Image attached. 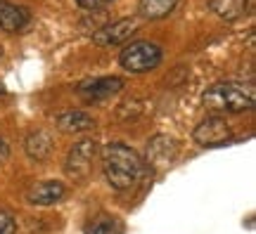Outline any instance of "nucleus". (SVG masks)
Returning <instances> with one entry per match:
<instances>
[{"mask_svg": "<svg viewBox=\"0 0 256 234\" xmlns=\"http://www.w3.org/2000/svg\"><path fill=\"white\" fill-rule=\"evenodd\" d=\"M102 163H104V178L114 189H130L140 178H142V159L138 156L130 147L121 142H112L102 152Z\"/></svg>", "mask_w": 256, "mask_h": 234, "instance_id": "f257e3e1", "label": "nucleus"}, {"mask_svg": "<svg viewBox=\"0 0 256 234\" xmlns=\"http://www.w3.org/2000/svg\"><path fill=\"white\" fill-rule=\"evenodd\" d=\"M138 28V21L136 19H119V21H114V24H107V26H102L100 31H95V36H92V43L95 45H121V43H126L128 38L136 33Z\"/></svg>", "mask_w": 256, "mask_h": 234, "instance_id": "423d86ee", "label": "nucleus"}, {"mask_svg": "<svg viewBox=\"0 0 256 234\" xmlns=\"http://www.w3.org/2000/svg\"><path fill=\"white\" fill-rule=\"evenodd\" d=\"M178 0H140L138 2V14L145 19H164L168 17Z\"/></svg>", "mask_w": 256, "mask_h": 234, "instance_id": "ddd939ff", "label": "nucleus"}, {"mask_svg": "<svg viewBox=\"0 0 256 234\" xmlns=\"http://www.w3.org/2000/svg\"><path fill=\"white\" fill-rule=\"evenodd\" d=\"M24 149H26L28 159H34V161H48L50 154H52V137L46 130H36V133H31L26 137Z\"/></svg>", "mask_w": 256, "mask_h": 234, "instance_id": "9b49d317", "label": "nucleus"}, {"mask_svg": "<svg viewBox=\"0 0 256 234\" xmlns=\"http://www.w3.org/2000/svg\"><path fill=\"white\" fill-rule=\"evenodd\" d=\"M57 128L62 133H83V130H90L95 128V118L90 114H86L81 109L76 111H64L62 116L57 118Z\"/></svg>", "mask_w": 256, "mask_h": 234, "instance_id": "f8f14e48", "label": "nucleus"}, {"mask_svg": "<svg viewBox=\"0 0 256 234\" xmlns=\"http://www.w3.org/2000/svg\"><path fill=\"white\" fill-rule=\"evenodd\" d=\"M76 2L86 9H98V7H104V5L112 2V0H76Z\"/></svg>", "mask_w": 256, "mask_h": 234, "instance_id": "f3484780", "label": "nucleus"}, {"mask_svg": "<svg viewBox=\"0 0 256 234\" xmlns=\"http://www.w3.org/2000/svg\"><path fill=\"white\" fill-rule=\"evenodd\" d=\"M162 62V47L150 40H136L121 50L119 64L130 73H147Z\"/></svg>", "mask_w": 256, "mask_h": 234, "instance_id": "7ed1b4c3", "label": "nucleus"}, {"mask_svg": "<svg viewBox=\"0 0 256 234\" xmlns=\"http://www.w3.org/2000/svg\"><path fill=\"white\" fill-rule=\"evenodd\" d=\"M202 102L211 114H238L254 107V90L240 83H216L204 92Z\"/></svg>", "mask_w": 256, "mask_h": 234, "instance_id": "f03ea898", "label": "nucleus"}, {"mask_svg": "<svg viewBox=\"0 0 256 234\" xmlns=\"http://www.w3.org/2000/svg\"><path fill=\"white\" fill-rule=\"evenodd\" d=\"M124 88V78L119 76H102V78H92V81H83L76 92L81 95L86 102H98V99H107Z\"/></svg>", "mask_w": 256, "mask_h": 234, "instance_id": "39448f33", "label": "nucleus"}, {"mask_svg": "<svg viewBox=\"0 0 256 234\" xmlns=\"http://www.w3.org/2000/svg\"><path fill=\"white\" fill-rule=\"evenodd\" d=\"M209 7H211V12H216L220 19L232 21V19H238L244 14L247 0H209Z\"/></svg>", "mask_w": 256, "mask_h": 234, "instance_id": "4468645a", "label": "nucleus"}, {"mask_svg": "<svg viewBox=\"0 0 256 234\" xmlns=\"http://www.w3.org/2000/svg\"><path fill=\"white\" fill-rule=\"evenodd\" d=\"M31 21V14H28L26 7H19V5H12V2H5L0 0V31H22Z\"/></svg>", "mask_w": 256, "mask_h": 234, "instance_id": "9d476101", "label": "nucleus"}, {"mask_svg": "<svg viewBox=\"0 0 256 234\" xmlns=\"http://www.w3.org/2000/svg\"><path fill=\"white\" fill-rule=\"evenodd\" d=\"M2 95H5V88H2V85H0V97H2Z\"/></svg>", "mask_w": 256, "mask_h": 234, "instance_id": "6ab92c4d", "label": "nucleus"}, {"mask_svg": "<svg viewBox=\"0 0 256 234\" xmlns=\"http://www.w3.org/2000/svg\"><path fill=\"white\" fill-rule=\"evenodd\" d=\"M64 194H66V187L57 180H43L31 185L26 192V201L34 204V206H50V204H57L62 201Z\"/></svg>", "mask_w": 256, "mask_h": 234, "instance_id": "6e6552de", "label": "nucleus"}, {"mask_svg": "<svg viewBox=\"0 0 256 234\" xmlns=\"http://www.w3.org/2000/svg\"><path fill=\"white\" fill-rule=\"evenodd\" d=\"M98 154V142L95 140H81L69 149L66 156V173L74 180H86L92 171V159Z\"/></svg>", "mask_w": 256, "mask_h": 234, "instance_id": "20e7f679", "label": "nucleus"}, {"mask_svg": "<svg viewBox=\"0 0 256 234\" xmlns=\"http://www.w3.org/2000/svg\"><path fill=\"white\" fill-rule=\"evenodd\" d=\"M14 232V218L5 213V211H0V234H12Z\"/></svg>", "mask_w": 256, "mask_h": 234, "instance_id": "dca6fc26", "label": "nucleus"}, {"mask_svg": "<svg viewBox=\"0 0 256 234\" xmlns=\"http://www.w3.org/2000/svg\"><path fill=\"white\" fill-rule=\"evenodd\" d=\"M8 156H10V147H8V142L0 137V163L8 161Z\"/></svg>", "mask_w": 256, "mask_h": 234, "instance_id": "a211bd4d", "label": "nucleus"}, {"mask_svg": "<svg viewBox=\"0 0 256 234\" xmlns=\"http://www.w3.org/2000/svg\"><path fill=\"white\" fill-rule=\"evenodd\" d=\"M194 140H197L202 147H216V144L230 140L228 121L220 116H209L206 121H202L200 126L194 128Z\"/></svg>", "mask_w": 256, "mask_h": 234, "instance_id": "0eeeda50", "label": "nucleus"}, {"mask_svg": "<svg viewBox=\"0 0 256 234\" xmlns=\"http://www.w3.org/2000/svg\"><path fill=\"white\" fill-rule=\"evenodd\" d=\"M86 234H121V225L116 218L98 216L86 225Z\"/></svg>", "mask_w": 256, "mask_h": 234, "instance_id": "2eb2a0df", "label": "nucleus"}, {"mask_svg": "<svg viewBox=\"0 0 256 234\" xmlns=\"http://www.w3.org/2000/svg\"><path fill=\"white\" fill-rule=\"evenodd\" d=\"M176 156V140L168 135H156L152 142L147 144V163H152L156 168L168 166Z\"/></svg>", "mask_w": 256, "mask_h": 234, "instance_id": "1a4fd4ad", "label": "nucleus"}]
</instances>
